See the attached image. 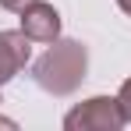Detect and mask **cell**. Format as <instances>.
I'll return each instance as SVG.
<instances>
[{"instance_id": "1", "label": "cell", "mask_w": 131, "mask_h": 131, "mask_svg": "<svg viewBox=\"0 0 131 131\" xmlns=\"http://www.w3.org/2000/svg\"><path fill=\"white\" fill-rule=\"evenodd\" d=\"M89 53L74 39H53V46L36 60V82L50 96H71L85 82Z\"/></svg>"}, {"instance_id": "2", "label": "cell", "mask_w": 131, "mask_h": 131, "mask_svg": "<svg viewBox=\"0 0 131 131\" xmlns=\"http://www.w3.org/2000/svg\"><path fill=\"white\" fill-rule=\"evenodd\" d=\"M124 124H128V121H124V110H121L117 99H110V96H92V99L78 103V106L64 117L67 131H121Z\"/></svg>"}, {"instance_id": "3", "label": "cell", "mask_w": 131, "mask_h": 131, "mask_svg": "<svg viewBox=\"0 0 131 131\" xmlns=\"http://www.w3.org/2000/svg\"><path fill=\"white\" fill-rule=\"evenodd\" d=\"M21 32L32 43H53L60 39V14L53 4L46 0H32L21 7Z\"/></svg>"}, {"instance_id": "4", "label": "cell", "mask_w": 131, "mask_h": 131, "mask_svg": "<svg viewBox=\"0 0 131 131\" xmlns=\"http://www.w3.org/2000/svg\"><path fill=\"white\" fill-rule=\"evenodd\" d=\"M28 43L32 39L25 36L21 28L18 32H0V89L28 64V57H32V46Z\"/></svg>"}, {"instance_id": "5", "label": "cell", "mask_w": 131, "mask_h": 131, "mask_svg": "<svg viewBox=\"0 0 131 131\" xmlns=\"http://www.w3.org/2000/svg\"><path fill=\"white\" fill-rule=\"evenodd\" d=\"M117 103H121V110H124V121H131V78L121 85V92H117Z\"/></svg>"}, {"instance_id": "6", "label": "cell", "mask_w": 131, "mask_h": 131, "mask_svg": "<svg viewBox=\"0 0 131 131\" xmlns=\"http://www.w3.org/2000/svg\"><path fill=\"white\" fill-rule=\"evenodd\" d=\"M25 4H32V0H0V7H7V11H21Z\"/></svg>"}, {"instance_id": "7", "label": "cell", "mask_w": 131, "mask_h": 131, "mask_svg": "<svg viewBox=\"0 0 131 131\" xmlns=\"http://www.w3.org/2000/svg\"><path fill=\"white\" fill-rule=\"evenodd\" d=\"M117 4H121V11H124V14H131V0H117Z\"/></svg>"}]
</instances>
